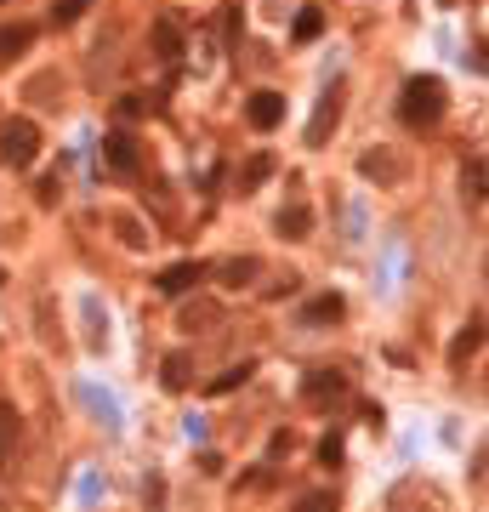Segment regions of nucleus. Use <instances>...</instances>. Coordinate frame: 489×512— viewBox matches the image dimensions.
<instances>
[{"instance_id":"obj_1","label":"nucleus","mask_w":489,"mask_h":512,"mask_svg":"<svg viewBox=\"0 0 489 512\" xmlns=\"http://www.w3.org/2000/svg\"><path fill=\"white\" fill-rule=\"evenodd\" d=\"M399 114H404V126L433 131L438 120H444V80H433V74L410 80V86H404V97H399Z\"/></svg>"},{"instance_id":"obj_2","label":"nucleus","mask_w":489,"mask_h":512,"mask_svg":"<svg viewBox=\"0 0 489 512\" xmlns=\"http://www.w3.org/2000/svg\"><path fill=\"white\" fill-rule=\"evenodd\" d=\"M40 154V131L35 120H6V131H0V160L12 165V171H29Z\"/></svg>"},{"instance_id":"obj_3","label":"nucleus","mask_w":489,"mask_h":512,"mask_svg":"<svg viewBox=\"0 0 489 512\" xmlns=\"http://www.w3.org/2000/svg\"><path fill=\"white\" fill-rule=\"evenodd\" d=\"M279 120H285V97H279V92H256L251 97V126L256 131H273Z\"/></svg>"},{"instance_id":"obj_4","label":"nucleus","mask_w":489,"mask_h":512,"mask_svg":"<svg viewBox=\"0 0 489 512\" xmlns=\"http://www.w3.org/2000/svg\"><path fill=\"white\" fill-rule=\"evenodd\" d=\"M194 285H200V262H177V268H165L160 274L165 296H182V291H194Z\"/></svg>"},{"instance_id":"obj_5","label":"nucleus","mask_w":489,"mask_h":512,"mask_svg":"<svg viewBox=\"0 0 489 512\" xmlns=\"http://www.w3.org/2000/svg\"><path fill=\"white\" fill-rule=\"evenodd\" d=\"M29 40H35V29H29V23H18V29H0V63L23 57V52H29Z\"/></svg>"},{"instance_id":"obj_6","label":"nucleus","mask_w":489,"mask_h":512,"mask_svg":"<svg viewBox=\"0 0 489 512\" xmlns=\"http://www.w3.org/2000/svg\"><path fill=\"white\" fill-rule=\"evenodd\" d=\"M109 165H114V171H131V165H137V148H131L126 131H114V137H109Z\"/></svg>"},{"instance_id":"obj_7","label":"nucleus","mask_w":489,"mask_h":512,"mask_svg":"<svg viewBox=\"0 0 489 512\" xmlns=\"http://www.w3.org/2000/svg\"><path fill=\"white\" fill-rule=\"evenodd\" d=\"M342 393H347V382L336 376V370H330V376L319 370V376H313V387H308V399H313V404H319V399H342Z\"/></svg>"},{"instance_id":"obj_8","label":"nucleus","mask_w":489,"mask_h":512,"mask_svg":"<svg viewBox=\"0 0 489 512\" xmlns=\"http://www.w3.org/2000/svg\"><path fill=\"white\" fill-rule=\"evenodd\" d=\"M319 29H325V12H319V6H302V12H296V40H313Z\"/></svg>"},{"instance_id":"obj_9","label":"nucleus","mask_w":489,"mask_h":512,"mask_svg":"<svg viewBox=\"0 0 489 512\" xmlns=\"http://www.w3.org/2000/svg\"><path fill=\"white\" fill-rule=\"evenodd\" d=\"M308 319H313V325H325V319H342V296L330 291V296H319V302H308Z\"/></svg>"},{"instance_id":"obj_10","label":"nucleus","mask_w":489,"mask_h":512,"mask_svg":"<svg viewBox=\"0 0 489 512\" xmlns=\"http://www.w3.org/2000/svg\"><path fill=\"white\" fill-rule=\"evenodd\" d=\"M160 376H165V387H171V393H182V387H188V359H182V353H171Z\"/></svg>"},{"instance_id":"obj_11","label":"nucleus","mask_w":489,"mask_h":512,"mask_svg":"<svg viewBox=\"0 0 489 512\" xmlns=\"http://www.w3.org/2000/svg\"><path fill=\"white\" fill-rule=\"evenodd\" d=\"M290 512H336V495H330V490H313V495H302Z\"/></svg>"},{"instance_id":"obj_12","label":"nucleus","mask_w":489,"mask_h":512,"mask_svg":"<svg viewBox=\"0 0 489 512\" xmlns=\"http://www.w3.org/2000/svg\"><path fill=\"white\" fill-rule=\"evenodd\" d=\"M251 382V365H239V370H222L217 382H211V393H234V387Z\"/></svg>"},{"instance_id":"obj_13","label":"nucleus","mask_w":489,"mask_h":512,"mask_svg":"<svg viewBox=\"0 0 489 512\" xmlns=\"http://www.w3.org/2000/svg\"><path fill=\"white\" fill-rule=\"evenodd\" d=\"M336 126V97H325V114H319V120H313L308 126V143H325V131Z\"/></svg>"},{"instance_id":"obj_14","label":"nucleus","mask_w":489,"mask_h":512,"mask_svg":"<svg viewBox=\"0 0 489 512\" xmlns=\"http://www.w3.org/2000/svg\"><path fill=\"white\" fill-rule=\"evenodd\" d=\"M86 6H91V0H57V6H52V18H57V23H74L80 12H86Z\"/></svg>"},{"instance_id":"obj_15","label":"nucleus","mask_w":489,"mask_h":512,"mask_svg":"<svg viewBox=\"0 0 489 512\" xmlns=\"http://www.w3.org/2000/svg\"><path fill=\"white\" fill-rule=\"evenodd\" d=\"M154 40H160V52L171 57V63H177V52H182V40H177V29H171V23H160V35H154Z\"/></svg>"},{"instance_id":"obj_16","label":"nucleus","mask_w":489,"mask_h":512,"mask_svg":"<svg viewBox=\"0 0 489 512\" xmlns=\"http://www.w3.org/2000/svg\"><path fill=\"white\" fill-rule=\"evenodd\" d=\"M279 234H308V211H290V217H279Z\"/></svg>"},{"instance_id":"obj_17","label":"nucleus","mask_w":489,"mask_h":512,"mask_svg":"<svg viewBox=\"0 0 489 512\" xmlns=\"http://www.w3.org/2000/svg\"><path fill=\"white\" fill-rule=\"evenodd\" d=\"M319 456H325V467H336V461H342V439H336V433H330V439L319 444Z\"/></svg>"},{"instance_id":"obj_18","label":"nucleus","mask_w":489,"mask_h":512,"mask_svg":"<svg viewBox=\"0 0 489 512\" xmlns=\"http://www.w3.org/2000/svg\"><path fill=\"white\" fill-rule=\"evenodd\" d=\"M268 154H256V160H251V171H245V183H262V177H268Z\"/></svg>"},{"instance_id":"obj_19","label":"nucleus","mask_w":489,"mask_h":512,"mask_svg":"<svg viewBox=\"0 0 489 512\" xmlns=\"http://www.w3.org/2000/svg\"><path fill=\"white\" fill-rule=\"evenodd\" d=\"M222 279H228V285H239V279H251V262H228V268H222Z\"/></svg>"},{"instance_id":"obj_20","label":"nucleus","mask_w":489,"mask_h":512,"mask_svg":"<svg viewBox=\"0 0 489 512\" xmlns=\"http://www.w3.org/2000/svg\"><path fill=\"white\" fill-rule=\"evenodd\" d=\"M0 279H6V274H0Z\"/></svg>"}]
</instances>
